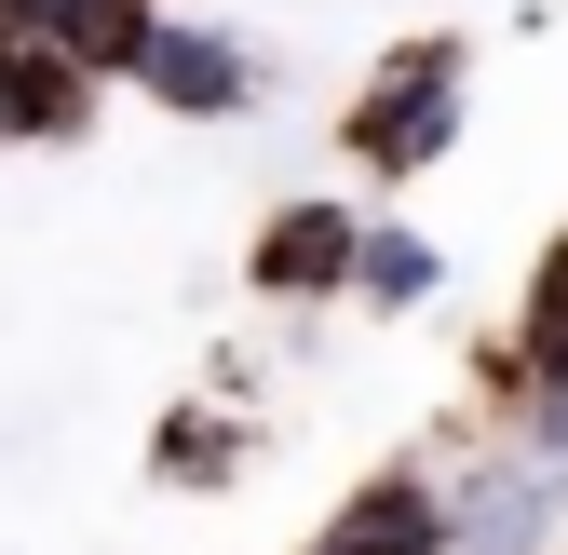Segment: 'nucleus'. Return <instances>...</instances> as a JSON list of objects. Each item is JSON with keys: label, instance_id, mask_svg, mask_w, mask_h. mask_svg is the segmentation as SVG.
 Returning a JSON list of instances; mask_svg holds the SVG:
<instances>
[{"label": "nucleus", "instance_id": "nucleus-6", "mask_svg": "<svg viewBox=\"0 0 568 555\" xmlns=\"http://www.w3.org/2000/svg\"><path fill=\"white\" fill-rule=\"evenodd\" d=\"M434 271H447V258L419 244V231H366V271H352V285H366L379 312H406V299H434Z\"/></svg>", "mask_w": 568, "mask_h": 555}, {"label": "nucleus", "instance_id": "nucleus-2", "mask_svg": "<svg viewBox=\"0 0 568 555\" xmlns=\"http://www.w3.org/2000/svg\"><path fill=\"white\" fill-rule=\"evenodd\" d=\"M135 82H150L163 109H190V122H231V109L257 95V68H244V41H217V28H150Z\"/></svg>", "mask_w": 568, "mask_h": 555}, {"label": "nucleus", "instance_id": "nucleus-1", "mask_svg": "<svg viewBox=\"0 0 568 555\" xmlns=\"http://www.w3.org/2000/svg\"><path fill=\"white\" fill-rule=\"evenodd\" d=\"M352 150H366L379 176H419L434 150H460V54L447 41L393 54L379 82H366V109H352Z\"/></svg>", "mask_w": 568, "mask_h": 555}, {"label": "nucleus", "instance_id": "nucleus-3", "mask_svg": "<svg viewBox=\"0 0 568 555\" xmlns=\"http://www.w3.org/2000/svg\"><path fill=\"white\" fill-rule=\"evenodd\" d=\"M366 271V231L338 218V203H284V218L257 231V285L271 299H325V285H352Z\"/></svg>", "mask_w": 568, "mask_h": 555}, {"label": "nucleus", "instance_id": "nucleus-4", "mask_svg": "<svg viewBox=\"0 0 568 555\" xmlns=\"http://www.w3.org/2000/svg\"><path fill=\"white\" fill-rule=\"evenodd\" d=\"M312 555H447V502L419 488V474H379V488L338 502V528H325Z\"/></svg>", "mask_w": 568, "mask_h": 555}, {"label": "nucleus", "instance_id": "nucleus-5", "mask_svg": "<svg viewBox=\"0 0 568 555\" xmlns=\"http://www.w3.org/2000/svg\"><path fill=\"white\" fill-rule=\"evenodd\" d=\"M82 122V54L0 28V135H68Z\"/></svg>", "mask_w": 568, "mask_h": 555}, {"label": "nucleus", "instance_id": "nucleus-7", "mask_svg": "<svg viewBox=\"0 0 568 555\" xmlns=\"http://www.w3.org/2000/svg\"><path fill=\"white\" fill-rule=\"evenodd\" d=\"M82 14H95V0H0V28H28V41H68Z\"/></svg>", "mask_w": 568, "mask_h": 555}]
</instances>
